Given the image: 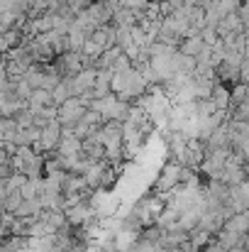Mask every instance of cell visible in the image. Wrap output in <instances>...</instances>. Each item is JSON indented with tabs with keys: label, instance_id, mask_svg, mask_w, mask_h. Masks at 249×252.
Instances as JSON below:
<instances>
[{
	"label": "cell",
	"instance_id": "13",
	"mask_svg": "<svg viewBox=\"0 0 249 252\" xmlns=\"http://www.w3.org/2000/svg\"><path fill=\"white\" fill-rule=\"evenodd\" d=\"M247 98H249V86L247 84H242V81H240V84L232 86V108H235V105H240V103H245Z\"/></svg>",
	"mask_w": 249,
	"mask_h": 252
},
{
	"label": "cell",
	"instance_id": "6",
	"mask_svg": "<svg viewBox=\"0 0 249 252\" xmlns=\"http://www.w3.org/2000/svg\"><path fill=\"white\" fill-rule=\"evenodd\" d=\"M27 103H29V110L39 113V108L54 105V95H52V91H47V88H34Z\"/></svg>",
	"mask_w": 249,
	"mask_h": 252
},
{
	"label": "cell",
	"instance_id": "4",
	"mask_svg": "<svg viewBox=\"0 0 249 252\" xmlns=\"http://www.w3.org/2000/svg\"><path fill=\"white\" fill-rule=\"evenodd\" d=\"M56 152H59L61 157H76V155H83V140L76 137L74 132L61 135V142H59Z\"/></svg>",
	"mask_w": 249,
	"mask_h": 252
},
{
	"label": "cell",
	"instance_id": "16",
	"mask_svg": "<svg viewBox=\"0 0 249 252\" xmlns=\"http://www.w3.org/2000/svg\"><path fill=\"white\" fill-rule=\"evenodd\" d=\"M240 81L249 84V59H245V64L240 66Z\"/></svg>",
	"mask_w": 249,
	"mask_h": 252
},
{
	"label": "cell",
	"instance_id": "3",
	"mask_svg": "<svg viewBox=\"0 0 249 252\" xmlns=\"http://www.w3.org/2000/svg\"><path fill=\"white\" fill-rule=\"evenodd\" d=\"M85 110H88V108L81 103V98H79V95H74V98H69L64 105H59V123H61V125L74 127L83 115H85Z\"/></svg>",
	"mask_w": 249,
	"mask_h": 252
},
{
	"label": "cell",
	"instance_id": "8",
	"mask_svg": "<svg viewBox=\"0 0 249 252\" xmlns=\"http://www.w3.org/2000/svg\"><path fill=\"white\" fill-rule=\"evenodd\" d=\"M222 228H227V230H232V233H240V235H247V233H249V216H247V211H245V213H235L232 218H227Z\"/></svg>",
	"mask_w": 249,
	"mask_h": 252
},
{
	"label": "cell",
	"instance_id": "17",
	"mask_svg": "<svg viewBox=\"0 0 249 252\" xmlns=\"http://www.w3.org/2000/svg\"><path fill=\"white\" fill-rule=\"evenodd\" d=\"M166 252H186L183 248H166Z\"/></svg>",
	"mask_w": 249,
	"mask_h": 252
},
{
	"label": "cell",
	"instance_id": "5",
	"mask_svg": "<svg viewBox=\"0 0 249 252\" xmlns=\"http://www.w3.org/2000/svg\"><path fill=\"white\" fill-rule=\"evenodd\" d=\"M203 47H205V39H203V34L198 32V34L183 37V39H181L178 52H183V54H188V57H198V54L203 52Z\"/></svg>",
	"mask_w": 249,
	"mask_h": 252
},
{
	"label": "cell",
	"instance_id": "10",
	"mask_svg": "<svg viewBox=\"0 0 249 252\" xmlns=\"http://www.w3.org/2000/svg\"><path fill=\"white\" fill-rule=\"evenodd\" d=\"M52 95H54V105H64L69 98H74V93H71V86L66 84V81H61V84L56 86V88L52 91Z\"/></svg>",
	"mask_w": 249,
	"mask_h": 252
},
{
	"label": "cell",
	"instance_id": "1",
	"mask_svg": "<svg viewBox=\"0 0 249 252\" xmlns=\"http://www.w3.org/2000/svg\"><path fill=\"white\" fill-rule=\"evenodd\" d=\"M181 174H183V164H178V162H168V164L162 169L157 184H154V191H159V193L173 191L176 186L183 184V181H181Z\"/></svg>",
	"mask_w": 249,
	"mask_h": 252
},
{
	"label": "cell",
	"instance_id": "7",
	"mask_svg": "<svg viewBox=\"0 0 249 252\" xmlns=\"http://www.w3.org/2000/svg\"><path fill=\"white\" fill-rule=\"evenodd\" d=\"M210 98L215 100L218 108H232V86H227V84L220 81V84L215 86V91H213Z\"/></svg>",
	"mask_w": 249,
	"mask_h": 252
},
{
	"label": "cell",
	"instance_id": "15",
	"mask_svg": "<svg viewBox=\"0 0 249 252\" xmlns=\"http://www.w3.org/2000/svg\"><path fill=\"white\" fill-rule=\"evenodd\" d=\"M200 252H227V248H225V245L218 240V235H215V238H213V240H210Z\"/></svg>",
	"mask_w": 249,
	"mask_h": 252
},
{
	"label": "cell",
	"instance_id": "2",
	"mask_svg": "<svg viewBox=\"0 0 249 252\" xmlns=\"http://www.w3.org/2000/svg\"><path fill=\"white\" fill-rule=\"evenodd\" d=\"M64 213H66L69 225H74V228H83L85 223H90V220L98 218V216H95V208L90 206V201H83V203H76V206H69V208H64Z\"/></svg>",
	"mask_w": 249,
	"mask_h": 252
},
{
	"label": "cell",
	"instance_id": "18",
	"mask_svg": "<svg viewBox=\"0 0 249 252\" xmlns=\"http://www.w3.org/2000/svg\"><path fill=\"white\" fill-rule=\"evenodd\" d=\"M95 2H108V0H95Z\"/></svg>",
	"mask_w": 249,
	"mask_h": 252
},
{
	"label": "cell",
	"instance_id": "12",
	"mask_svg": "<svg viewBox=\"0 0 249 252\" xmlns=\"http://www.w3.org/2000/svg\"><path fill=\"white\" fill-rule=\"evenodd\" d=\"M12 118L17 120V125H20V127H32V125H34V118H37V113H34V110H29V108H25V110L15 113Z\"/></svg>",
	"mask_w": 249,
	"mask_h": 252
},
{
	"label": "cell",
	"instance_id": "9",
	"mask_svg": "<svg viewBox=\"0 0 249 252\" xmlns=\"http://www.w3.org/2000/svg\"><path fill=\"white\" fill-rule=\"evenodd\" d=\"M17 130H20V125H17L15 118H2V123H0V137H2V142L5 140H15Z\"/></svg>",
	"mask_w": 249,
	"mask_h": 252
},
{
	"label": "cell",
	"instance_id": "14",
	"mask_svg": "<svg viewBox=\"0 0 249 252\" xmlns=\"http://www.w3.org/2000/svg\"><path fill=\"white\" fill-rule=\"evenodd\" d=\"M32 91H34V88L27 84V79H20V81H15V95H17V98H22V100H29Z\"/></svg>",
	"mask_w": 249,
	"mask_h": 252
},
{
	"label": "cell",
	"instance_id": "11",
	"mask_svg": "<svg viewBox=\"0 0 249 252\" xmlns=\"http://www.w3.org/2000/svg\"><path fill=\"white\" fill-rule=\"evenodd\" d=\"M115 27H117V25H115ZM132 44H137V42H135V34H132V27H117V47H122V49L127 52Z\"/></svg>",
	"mask_w": 249,
	"mask_h": 252
}]
</instances>
